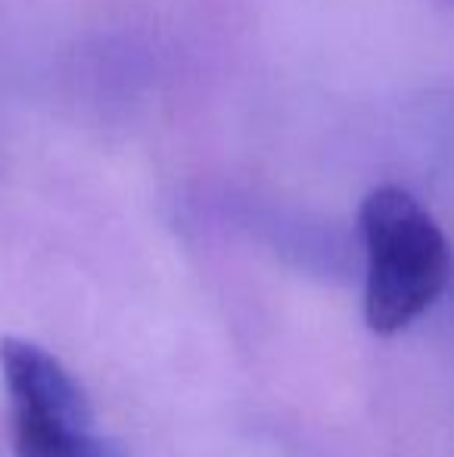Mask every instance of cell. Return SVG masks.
Instances as JSON below:
<instances>
[{
  "label": "cell",
  "mask_w": 454,
  "mask_h": 457,
  "mask_svg": "<svg viewBox=\"0 0 454 457\" xmlns=\"http://www.w3.org/2000/svg\"><path fill=\"white\" fill-rule=\"evenodd\" d=\"M367 280L364 320L380 337L411 327L426 314L451 280V246L430 212L401 187H376L361 212Z\"/></svg>",
  "instance_id": "1"
},
{
  "label": "cell",
  "mask_w": 454,
  "mask_h": 457,
  "mask_svg": "<svg viewBox=\"0 0 454 457\" xmlns=\"http://www.w3.org/2000/svg\"><path fill=\"white\" fill-rule=\"evenodd\" d=\"M0 373L10 404L12 457H128L100 436L81 383L29 339H0Z\"/></svg>",
  "instance_id": "2"
}]
</instances>
